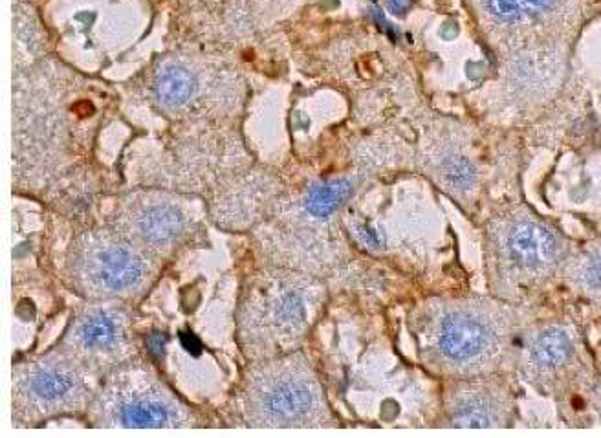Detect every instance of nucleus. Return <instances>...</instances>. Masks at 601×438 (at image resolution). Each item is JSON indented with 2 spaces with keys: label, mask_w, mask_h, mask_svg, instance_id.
Returning <instances> with one entry per match:
<instances>
[{
  "label": "nucleus",
  "mask_w": 601,
  "mask_h": 438,
  "mask_svg": "<svg viewBox=\"0 0 601 438\" xmlns=\"http://www.w3.org/2000/svg\"><path fill=\"white\" fill-rule=\"evenodd\" d=\"M195 90V76L187 66L165 63L154 76L153 94L165 109H178L186 105Z\"/></svg>",
  "instance_id": "9b49d317"
},
{
  "label": "nucleus",
  "mask_w": 601,
  "mask_h": 438,
  "mask_svg": "<svg viewBox=\"0 0 601 438\" xmlns=\"http://www.w3.org/2000/svg\"><path fill=\"white\" fill-rule=\"evenodd\" d=\"M578 281L589 288L601 286V250L587 255L578 266Z\"/></svg>",
  "instance_id": "2eb2a0df"
},
{
  "label": "nucleus",
  "mask_w": 601,
  "mask_h": 438,
  "mask_svg": "<svg viewBox=\"0 0 601 438\" xmlns=\"http://www.w3.org/2000/svg\"><path fill=\"white\" fill-rule=\"evenodd\" d=\"M310 292L296 277L268 279L250 297L244 325H253V336L268 345H290L306 329Z\"/></svg>",
  "instance_id": "423d86ee"
},
{
  "label": "nucleus",
  "mask_w": 601,
  "mask_h": 438,
  "mask_svg": "<svg viewBox=\"0 0 601 438\" xmlns=\"http://www.w3.org/2000/svg\"><path fill=\"white\" fill-rule=\"evenodd\" d=\"M68 270L77 290L94 297L134 296L153 277L151 261L134 241L110 231L85 233L70 252Z\"/></svg>",
  "instance_id": "7ed1b4c3"
},
{
  "label": "nucleus",
  "mask_w": 601,
  "mask_h": 438,
  "mask_svg": "<svg viewBox=\"0 0 601 438\" xmlns=\"http://www.w3.org/2000/svg\"><path fill=\"white\" fill-rule=\"evenodd\" d=\"M121 226L131 241L153 248L156 252H171L186 241L191 219L175 202L162 198H140L123 213Z\"/></svg>",
  "instance_id": "1a4fd4ad"
},
{
  "label": "nucleus",
  "mask_w": 601,
  "mask_h": 438,
  "mask_svg": "<svg viewBox=\"0 0 601 438\" xmlns=\"http://www.w3.org/2000/svg\"><path fill=\"white\" fill-rule=\"evenodd\" d=\"M72 356L92 367H110L131 356V323L118 308L88 307L77 314L66 334Z\"/></svg>",
  "instance_id": "6e6552de"
},
{
  "label": "nucleus",
  "mask_w": 601,
  "mask_h": 438,
  "mask_svg": "<svg viewBox=\"0 0 601 438\" xmlns=\"http://www.w3.org/2000/svg\"><path fill=\"white\" fill-rule=\"evenodd\" d=\"M94 415L109 428H180L191 422L186 406L143 367L112 374L94 404Z\"/></svg>",
  "instance_id": "20e7f679"
},
{
  "label": "nucleus",
  "mask_w": 601,
  "mask_h": 438,
  "mask_svg": "<svg viewBox=\"0 0 601 438\" xmlns=\"http://www.w3.org/2000/svg\"><path fill=\"white\" fill-rule=\"evenodd\" d=\"M554 0H488V10L504 22L521 21L552 8Z\"/></svg>",
  "instance_id": "4468645a"
},
{
  "label": "nucleus",
  "mask_w": 601,
  "mask_h": 438,
  "mask_svg": "<svg viewBox=\"0 0 601 438\" xmlns=\"http://www.w3.org/2000/svg\"><path fill=\"white\" fill-rule=\"evenodd\" d=\"M490 242L497 268L517 274H539L558 259V237L528 215H508L490 224Z\"/></svg>",
  "instance_id": "0eeeda50"
},
{
  "label": "nucleus",
  "mask_w": 601,
  "mask_h": 438,
  "mask_svg": "<svg viewBox=\"0 0 601 438\" xmlns=\"http://www.w3.org/2000/svg\"><path fill=\"white\" fill-rule=\"evenodd\" d=\"M90 389L83 363L72 354H48L13 378V407L26 420H41L87 406Z\"/></svg>",
  "instance_id": "39448f33"
},
{
  "label": "nucleus",
  "mask_w": 601,
  "mask_h": 438,
  "mask_svg": "<svg viewBox=\"0 0 601 438\" xmlns=\"http://www.w3.org/2000/svg\"><path fill=\"white\" fill-rule=\"evenodd\" d=\"M413 6V0H387V8L393 15H404Z\"/></svg>",
  "instance_id": "dca6fc26"
},
{
  "label": "nucleus",
  "mask_w": 601,
  "mask_h": 438,
  "mask_svg": "<svg viewBox=\"0 0 601 438\" xmlns=\"http://www.w3.org/2000/svg\"><path fill=\"white\" fill-rule=\"evenodd\" d=\"M510 332L501 305L490 299H460L433 312L427 351L446 373L477 376L499 362Z\"/></svg>",
  "instance_id": "f257e3e1"
},
{
  "label": "nucleus",
  "mask_w": 601,
  "mask_h": 438,
  "mask_svg": "<svg viewBox=\"0 0 601 438\" xmlns=\"http://www.w3.org/2000/svg\"><path fill=\"white\" fill-rule=\"evenodd\" d=\"M532 362L541 369H556L569 360L570 340L559 329H548L537 336L530 347Z\"/></svg>",
  "instance_id": "ddd939ff"
},
{
  "label": "nucleus",
  "mask_w": 601,
  "mask_h": 438,
  "mask_svg": "<svg viewBox=\"0 0 601 438\" xmlns=\"http://www.w3.org/2000/svg\"><path fill=\"white\" fill-rule=\"evenodd\" d=\"M350 193H352V182L347 178H336L327 184H317L308 191L303 208L308 215L323 219L330 213H334L339 206H343Z\"/></svg>",
  "instance_id": "f8f14e48"
},
{
  "label": "nucleus",
  "mask_w": 601,
  "mask_h": 438,
  "mask_svg": "<svg viewBox=\"0 0 601 438\" xmlns=\"http://www.w3.org/2000/svg\"><path fill=\"white\" fill-rule=\"evenodd\" d=\"M246 417L257 428L323 426L328 411L316 373L303 356L257 367L246 385Z\"/></svg>",
  "instance_id": "f03ea898"
},
{
  "label": "nucleus",
  "mask_w": 601,
  "mask_h": 438,
  "mask_svg": "<svg viewBox=\"0 0 601 438\" xmlns=\"http://www.w3.org/2000/svg\"><path fill=\"white\" fill-rule=\"evenodd\" d=\"M501 389L486 384H464L448 398V417L455 428H497L504 420Z\"/></svg>",
  "instance_id": "9d476101"
}]
</instances>
